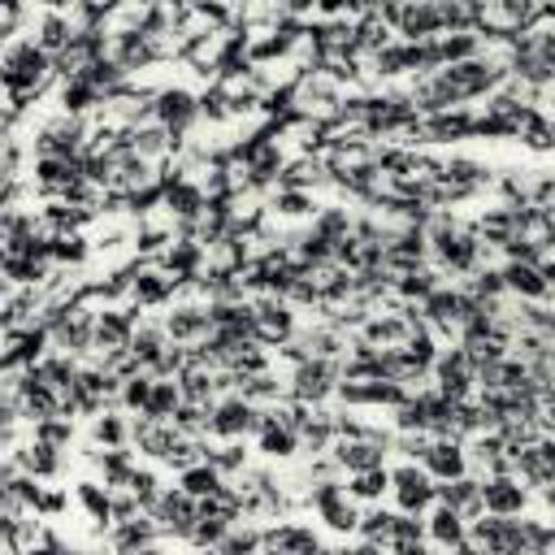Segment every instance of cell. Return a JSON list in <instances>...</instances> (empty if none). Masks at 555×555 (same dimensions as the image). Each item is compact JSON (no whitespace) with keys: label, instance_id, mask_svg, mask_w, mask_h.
Here are the masks:
<instances>
[{"label":"cell","instance_id":"cell-13","mask_svg":"<svg viewBox=\"0 0 555 555\" xmlns=\"http://www.w3.org/2000/svg\"><path fill=\"white\" fill-rule=\"evenodd\" d=\"M264 525V551H321L325 546V533L317 520H299V516H273V520H260Z\"/></svg>","mask_w":555,"mask_h":555},{"label":"cell","instance_id":"cell-23","mask_svg":"<svg viewBox=\"0 0 555 555\" xmlns=\"http://www.w3.org/2000/svg\"><path fill=\"white\" fill-rule=\"evenodd\" d=\"M234 520H238V516H230V512H217V507H204V503H199V516H195V529H191L186 546L217 551V546H221V538L230 533V525H234Z\"/></svg>","mask_w":555,"mask_h":555},{"label":"cell","instance_id":"cell-30","mask_svg":"<svg viewBox=\"0 0 555 555\" xmlns=\"http://www.w3.org/2000/svg\"><path fill=\"white\" fill-rule=\"evenodd\" d=\"M126 490H130V494H134L143 507H152V503L160 499V490H165V486H160V473H156V460H139V468L130 473Z\"/></svg>","mask_w":555,"mask_h":555},{"label":"cell","instance_id":"cell-3","mask_svg":"<svg viewBox=\"0 0 555 555\" xmlns=\"http://www.w3.org/2000/svg\"><path fill=\"white\" fill-rule=\"evenodd\" d=\"M464 551H486V555L525 551V512H520V516H494V512L473 516V520H468Z\"/></svg>","mask_w":555,"mask_h":555},{"label":"cell","instance_id":"cell-27","mask_svg":"<svg viewBox=\"0 0 555 555\" xmlns=\"http://www.w3.org/2000/svg\"><path fill=\"white\" fill-rule=\"evenodd\" d=\"M173 477H178V486H182L186 494H195V499H208V494L225 481V473H221L208 455H204V460H195V464H186V468H182V473H173Z\"/></svg>","mask_w":555,"mask_h":555},{"label":"cell","instance_id":"cell-7","mask_svg":"<svg viewBox=\"0 0 555 555\" xmlns=\"http://www.w3.org/2000/svg\"><path fill=\"white\" fill-rule=\"evenodd\" d=\"M438 499V481L421 460H395L390 464V503L399 512H425Z\"/></svg>","mask_w":555,"mask_h":555},{"label":"cell","instance_id":"cell-19","mask_svg":"<svg viewBox=\"0 0 555 555\" xmlns=\"http://www.w3.org/2000/svg\"><path fill=\"white\" fill-rule=\"evenodd\" d=\"M130 429H134V421L126 408H104L82 425L91 447H130Z\"/></svg>","mask_w":555,"mask_h":555},{"label":"cell","instance_id":"cell-20","mask_svg":"<svg viewBox=\"0 0 555 555\" xmlns=\"http://www.w3.org/2000/svg\"><path fill=\"white\" fill-rule=\"evenodd\" d=\"M30 35L56 56V52H65L69 43H74V22H69V13L65 9H35L30 13Z\"/></svg>","mask_w":555,"mask_h":555},{"label":"cell","instance_id":"cell-1","mask_svg":"<svg viewBox=\"0 0 555 555\" xmlns=\"http://www.w3.org/2000/svg\"><path fill=\"white\" fill-rule=\"evenodd\" d=\"M0 82H4V100L35 104V100H43L61 78H56V61H52V52H48L35 35H17V39L4 43V56H0Z\"/></svg>","mask_w":555,"mask_h":555},{"label":"cell","instance_id":"cell-17","mask_svg":"<svg viewBox=\"0 0 555 555\" xmlns=\"http://www.w3.org/2000/svg\"><path fill=\"white\" fill-rule=\"evenodd\" d=\"M503 282H507V295H512V299H525V304L555 299L538 260H503Z\"/></svg>","mask_w":555,"mask_h":555},{"label":"cell","instance_id":"cell-24","mask_svg":"<svg viewBox=\"0 0 555 555\" xmlns=\"http://www.w3.org/2000/svg\"><path fill=\"white\" fill-rule=\"evenodd\" d=\"M429 533H425V512H399L395 507V525L386 538V551H425Z\"/></svg>","mask_w":555,"mask_h":555},{"label":"cell","instance_id":"cell-11","mask_svg":"<svg viewBox=\"0 0 555 555\" xmlns=\"http://www.w3.org/2000/svg\"><path fill=\"white\" fill-rule=\"evenodd\" d=\"M429 377H434V386H438L442 395H451V399H468V395H477V364L468 360V351H464L460 343L438 347V360H434Z\"/></svg>","mask_w":555,"mask_h":555},{"label":"cell","instance_id":"cell-25","mask_svg":"<svg viewBox=\"0 0 555 555\" xmlns=\"http://www.w3.org/2000/svg\"><path fill=\"white\" fill-rule=\"evenodd\" d=\"M438 282H447V278L425 260V264H416V269H408V273H395V299H399V304H421Z\"/></svg>","mask_w":555,"mask_h":555},{"label":"cell","instance_id":"cell-9","mask_svg":"<svg viewBox=\"0 0 555 555\" xmlns=\"http://www.w3.org/2000/svg\"><path fill=\"white\" fill-rule=\"evenodd\" d=\"M260 403H251L247 395L230 390L212 403V416H208V438H251L260 429Z\"/></svg>","mask_w":555,"mask_h":555},{"label":"cell","instance_id":"cell-14","mask_svg":"<svg viewBox=\"0 0 555 555\" xmlns=\"http://www.w3.org/2000/svg\"><path fill=\"white\" fill-rule=\"evenodd\" d=\"M421 464L429 468V477H434V481H451V477L473 473L468 442H464V438H455V434H434V438H429V451H425V460H421Z\"/></svg>","mask_w":555,"mask_h":555},{"label":"cell","instance_id":"cell-4","mask_svg":"<svg viewBox=\"0 0 555 555\" xmlns=\"http://www.w3.org/2000/svg\"><path fill=\"white\" fill-rule=\"evenodd\" d=\"M338 382H343V369H338V360H325V356L291 360V373H286L291 395L304 403H334Z\"/></svg>","mask_w":555,"mask_h":555},{"label":"cell","instance_id":"cell-21","mask_svg":"<svg viewBox=\"0 0 555 555\" xmlns=\"http://www.w3.org/2000/svg\"><path fill=\"white\" fill-rule=\"evenodd\" d=\"M347 481V490H351V499L356 503H386L390 499V464H377V468H360V473H347L343 477Z\"/></svg>","mask_w":555,"mask_h":555},{"label":"cell","instance_id":"cell-31","mask_svg":"<svg viewBox=\"0 0 555 555\" xmlns=\"http://www.w3.org/2000/svg\"><path fill=\"white\" fill-rule=\"evenodd\" d=\"M538 421H542V434H555V395H546V399H542Z\"/></svg>","mask_w":555,"mask_h":555},{"label":"cell","instance_id":"cell-33","mask_svg":"<svg viewBox=\"0 0 555 555\" xmlns=\"http://www.w3.org/2000/svg\"><path fill=\"white\" fill-rule=\"evenodd\" d=\"M234 4H238V0H234Z\"/></svg>","mask_w":555,"mask_h":555},{"label":"cell","instance_id":"cell-5","mask_svg":"<svg viewBox=\"0 0 555 555\" xmlns=\"http://www.w3.org/2000/svg\"><path fill=\"white\" fill-rule=\"evenodd\" d=\"M152 117L173 134V139H182L186 143V134L199 126V91L191 87V82H169V87H160L156 91V100H152Z\"/></svg>","mask_w":555,"mask_h":555},{"label":"cell","instance_id":"cell-12","mask_svg":"<svg viewBox=\"0 0 555 555\" xmlns=\"http://www.w3.org/2000/svg\"><path fill=\"white\" fill-rule=\"evenodd\" d=\"M533 490L516 477V473H486L481 477V512H494V516H520L533 507Z\"/></svg>","mask_w":555,"mask_h":555},{"label":"cell","instance_id":"cell-22","mask_svg":"<svg viewBox=\"0 0 555 555\" xmlns=\"http://www.w3.org/2000/svg\"><path fill=\"white\" fill-rule=\"evenodd\" d=\"M438 499L460 507L468 520L481 516V477L477 473H464V477H451V481H438Z\"/></svg>","mask_w":555,"mask_h":555},{"label":"cell","instance_id":"cell-2","mask_svg":"<svg viewBox=\"0 0 555 555\" xmlns=\"http://www.w3.org/2000/svg\"><path fill=\"white\" fill-rule=\"evenodd\" d=\"M178 286H182V278L169 273L156 256H134L126 264V299L143 312H160L178 295Z\"/></svg>","mask_w":555,"mask_h":555},{"label":"cell","instance_id":"cell-29","mask_svg":"<svg viewBox=\"0 0 555 555\" xmlns=\"http://www.w3.org/2000/svg\"><path fill=\"white\" fill-rule=\"evenodd\" d=\"M152 382H156V373H147V369H139V373L121 377V395H117V408H126L130 416H139V412L147 408V399H152Z\"/></svg>","mask_w":555,"mask_h":555},{"label":"cell","instance_id":"cell-18","mask_svg":"<svg viewBox=\"0 0 555 555\" xmlns=\"http://www.w3.org/2000/svg\"><path fill=\"white\" fill-rule=\"evenodd\" d=\"M74 503H78V512H82L91 525H100V529L113 525V486H108L104 477L82 473V477L74 481Z\"/></svg>","mask_w":555,"mask_h":555},{"label":"cell","instance_id":"cell-16","mask_svg":"<svg viewBox=\"0 0 555 555\" xmlns=\"http://www.w3.org/2000/svg\"><path fill=\"white\" fill-rule=\"evenodd\" d=\"M104 542H108L113 551H152V546H169L165 533H160V525L152 520V512H139V516H130V520H113L108 533H104Z\"/></svg>","mask_w":555,"mask_h":555},{"label":"cell","instance_id":"cell-15","mask_svg":"<svg viewBox=\"0 0 555 555\" xmlns=\"http://www.w3.org/2000/svg\"><path fill=\"white\" fill-rule=\"evenodd\" d=\"M425 533H429V546L438 551H464V538H468V516L442 499H434L425 507Z\"/></svg>","mask_w":555,"mask_h":555},{"label":"cell","instance_id":"cell-8","mask_svg":"<svg viewBox=\"0 0 555 555\" xmlns=\"http://www.w3.org/2000/svg\"><path fill=\"white\" fill-rule=\"evenodd\" d=\"M251 308H256V338L264 347L278 351V347H286L299 334V308L291 299H282V295H256Z\"/></svg>","mask_w":555,"mask_h":555},{"label":"cell","instance_id":"cell-26","mask_svg":"<svg viewBox=\"0 0 555 555\" xmlns=\"http://www.w3.org/2000/svg\"><path fill=\"white\" fill-rule=\"evenodd\" d=\"M434 43H438L442 65H451V61L477 56V52L486 48V35H481V30H442V35H434Z\"/></svg>","mask_w":555,"mask_h":555},{"label":"cell","instance_id":"cell-32","mask_svg":"<svg viewBox=\"0 0 555 555\" xmlns=\"http://www.w3.org/2000/svg\"><path fill=\"white\" fill-rule=\"evenodd\" d=\"M551 551H555V525H551Z\"/></svg>","mask_w":555,"mask_h":555},{"label":"cell","instance_id":"cell-10","mask_svg":"<svg viewBox=\"0 0 555 555\" xmlns=\"http://www.w3.org/2000/svg\"><path fill=\"white\" fill-rule=\"evenodd\" d=\"M251 451H256V460H264V464H291V460H299L304 455V438H299V429H291L286 421H278L269 408L260 412V429L251 434Z\"/></svg>","mask_w":555,"mask_h":555},{"label":"cell","instance_id":"cell-28","mask_svg":"<svg viewBox=\"0 0 555 555\" xmlns=\"http://www.w3.org/2000/svg\"><path fill=\"white\" fill-rule=\"evenodd\" d=\"M182 403H186V395H182L178 377H156V382H152V399H147L143 416H156V421H173V412H178Z\"/></svg>","mask_w":555,"mask_h":555},{"label":"cell","instance_id":"cell-6","mask_svg":"<svg viewBox=\"0 0 555 555\" xmlns=\"http://www.w3.org/2000/svg\"><path fill=\"white\" fill-rule=\"evenodd\" d=\"M147 512H152V520L160 525L165 542L186 546V538H191V529H195V516H199V499H195V494H186V490L173 481V486H165V490H160V499H156Z\"/></svg>","mask_w":555,"mask_h":555}]
</instances>
